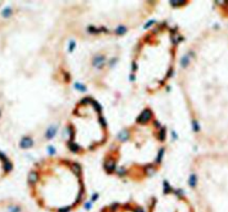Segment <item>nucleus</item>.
I'll use <instances>...</instances> for the list:
<instances>
[{
  "label": "nucleus",
  "mask_w": 228,
  "mask_h": 212,
  "mask_svg": "<svg viewBox=\"0 0 228 212\" xmlns=\"http://www.w3.org/2000/svg\"><path fill=\"white\" fill-rule=\"evenodd\" d=\"M196 140L206 146L228 143V34L202 32L178 72Z\"/></svg>",
  "instance_id": "obj_1"
},
{
  "label": "nucleus",
  "mask_w": 228,
  "mask_h": 212,
  "mask_svg": "<svg viewBox=\"0 0 228 212\" xmlns=\"http://www.w3.org/2000/svg\"><path fill=\"white\" fill-rule=\"evenodd\" d=\"M166 138L150 107L122 128L104 154L105 173L125 182L143 183L160 169Z\"/></svg>",
  "instance_id": "obj_2"
},
{
  "label": "nucleus",
  "mask_w": 228,
  "mask_h": 212,
  "mask_svg": "<svg viewBox=\"0 0 228 212\" xmlns=\"http://www.w3.org/2000/svg\"><path fill=\"white\" fill-rule=\"evenodd\" d=\"M29 192L46 212H76L87 199L81 165L65 156H48L33 165L28 176Z\"/></svg>",
  "instance_id": "obj_3"
},
{
  "label": "nucleus",
  "mask_w": 228,
  "mask_h": 212,
  "mask_svg": "<svg viewBox=\"0 0 228 212\" xmlns=\"http://www.w3.org/2000/svg\"><path fill=\"white\" fill-rule=\"evenodd\" d=\"M179 38L174 27L155 24L137 39L130 59V80L137 90L155 96L167 87L178 62Z\"/></svg>",
  "instance_id": "obj_4"
},
{
  "label": "nucleus",
  "mask_w": 228,
  "mask_h": 212,
  "mask_svg": "<svg viewBox=\"0 0 228 212\" xmlns=\"http://www.w3.org/2000/svg\"><path fill=\"white\" fill-rule=\"evenodd\" d=\"M189 178L199 212H228V152L197 155Z\"/></svg>",
  "instance_id": "obj_5"
},
{
  "label": "nucleus",
  "mask_w": 228,
  "mask_h": 212,
  "mask_svg": "<svg viewBox=\"0 0 228 212\" xmlns=\"http://www.w3.org/2000/svg\"><path fill=\"white\" fill-rule=\"evenodd\" d=\"M67 127L68 148L80 156L104 148L110 136L106 120L92 98H84L74 106Z\"/></svg>",
  "instance_id": "obj_6"
},
{
  "label": "nucleus",
  "mask_w": 228,
  "mask_h": 212,
  "mask_svg": "<svg viewBox=\"0 0 228 212\" xmlns=\"http://www.w3.org/2000/svg\"><path fill=\"white\" fill-rule=\"evenodd\" d=\"M146 212H197L191 200L176 190H166L154 196Z\"/></svg>",
  "instance_id": "obj_7"
},
{
  "label": "nucleus",
  "mask_w": 228,
  "mask_h": 212,
  "mask_svg": "<svg viewBox=\"0 0 228 212\" xmlns=\"http://www.w3.org/2000/svg\"><path fill=\"white\" fill-rule=\"evenodd\" d=\"M100 212H145L141 206L135 201L114 202L104 207Z\"/></svg>",
  "instance_id": "obj_8"
},
{
  "label": "nucleus",
  "mask_w": 228,
  "mask_h": 212,
  "mask_svg": "<svg viewBox=\"0 0 228 212\" xmlns=\"http://www.w3.org/2000/svg\"><path fill=\"white\" fill-rule=\"evenodd\" d=\"M0 212H29L25 207L19 203L8 202L5 204H0Z\"/></svg>",
  "instance_id": "obj_9"
}]
</instances>
